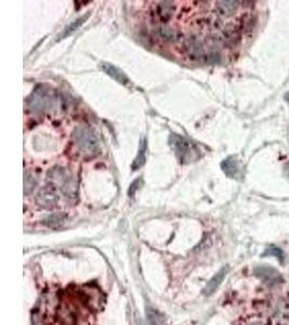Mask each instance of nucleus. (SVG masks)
I'll return each mask as SVG.
<instances>
[{
	"mask_svg": "<svg viewBox=\"0 0 289 325\" xmlns=\"http://www.w3.org/2000/svg\"><path fill=\"white\" fill-rule=\"evenodd\" d=\"M254 273L256 277L261 279L264 283L269 285H278L283 282V278L280 272L272 267L258 266L255 268Z\"/></svg>",
	"mask_w": 289,
	"mask_h": 325,
	"instance_id": "4",
	"label": "nucleus"
},
{
	"mask_svg": "<svg viewBox=\"0 0 289 325\" xmlns=\"http://www.w3.org/2000/svg\"><path fill=\"white\" fill-rule=\"evenodd\" d=\"M101 66H102V70L105 72L108 76L115 79L116 82L124 85L129 83V78L127 77V75L121 70H119L118 67H116L115 65L109 63H102Z\"/></svg>",
	"mask_w": 289,
	"mask_h": 325,
	"instance_id": "8",
	"label": "nucleus"
},
{
	"mask_svg": "<svg viewBox=\"0 0 289 325\" xmlns=\"http://www.w3.org/2000/svg\"><path fill=\"white\" fill-rule=\"evenodd\" d=\"M74 141L86 156H95L100 151V143L94 131L88 128H77L74 131Z\"/></svg>",
	"mask_w": 289,
	"mask_h": 325,
	"instance_id": "1",
	"label": "nucleus"
},
{
	"mask_svg": "<svg viewBox=\"0 0 289 325\" xmlns=\"http://www.w3.org/2000/svg\"><path fill=\"white\" fill-rule=\"evenodd\" d=\"M286 174H287V177L289 178V164H288V166L286 167Z\"/></svg>",
	"mask_w": 289,
	"mask_h": 325,
	"instance_id": "23",
	"label": "nucleus"
},
{
	"mask_svg": "<svg viewBox=\"0 0 289 325\" xmlns=\"http://www.w3.org/2000/svg\"><path fill=\"white\" fill-rule=\"evenodd\" d=\"M158 33L166 40L177 41L180 39V33L178 32V30L174 29L172 27H169V26H166V25L161 26L158 28Z\"/></svg>",
	"mask_w": 289,
	"mask_h": 325,
	"instance_id": "14",
	"label": "nucleus"
},
{
	"mask_svg": "<svg viewBox=\"0 0 289 325\" xmlns=\"http://www.w3.org/2000/svg\"><path fill=\"white\" fill-rule=\"evenodd\" d=\"M175 12V4L171 1H162L155 4L153 13L156 19L163 23L168 22Z\"/></svg>",
	"mask_w": 289,
	"mask_h": 325,
	"instance_id": "7",
	"label": "nucleus"
},
{
	"mask_svg": "<svg viewBox=\"0 0 289 325\" xmlns=\"http://www.w3.org/2000/svg\"><path fill=\"white\" fill-rule=\"evenodd\" d=\"M285 98H286V101L289 103V93H288V94L285 96Z\"/></svg>",
	"mask_w": 289,
	"mask_h": 325,
	"instance_id": "24",
	"label": "nucleus"
},
{
	"mask_svg": "<svg viewBox=\"0 0 289 325\" xmlns=\"http://www.w3.org/2000/svg\"><path fill=\"white\" fill-rule=\"evenodd\" d=\"M208 60L210 63H217L220 61V56L218 53H211L210 56L208 57Z\"/></svg>",
	"mask_w": 289,
	"mask_h": 325,
	"instance_id": "22",
	"label": "nucleus"
},
{
	"mask_svg": "<svg viewBox=\"0 0 289 325\" xmlns=\"http://www.w3.org/2000/svg\"><path fill=\"white\" fill-rule=\"evenodd\" d=\"M250 325H261V324H259V323H255V324H250Z\"/></svg>",
	"mask_w": 289,
	"mask_h": 325,
	"instance_id": "25",
	"label": "nucleus"
},
{
	"mask_svg": "<svg viewBox=\"0 0 289 325\" xmlns=\"http://www.w3.org/2000/svg\"><path fill=\"white\" fill-rule=\"evenodd\" d=\"M65 222V216L63 214H53L44 220V223L49 228H59Z\"/></svg>",
	"mask_w": 289,
	"mask_h": 325,
	"instance_id": "15",
	"label": "nucleus"
},
{
	"mask_svg": "<svg viewBox=\"0 0 289 325\" xmlns=\"http://www.w3.org/2000/svg\"><path fill=\"white\" fill-rule=\"evenodd\" d=\"M169 143L171 148L176 151V154L180 158V161H188L192 153V144L186 138H183L179 134L172 133L169 138Z\"/></svg>",
	"mask_w": 289,
	"mask_h": 325,
	"instance_id": "3",
	"label": "nucleus"
},
{
	"mask_svg": "<svg viewBox=\"0 0 289 325\" xmlns=\"http://www.w3.org/2000/svg\"><path fill=\"white\" fill-rule=\"evenodd\" d=\"M184 49H186L189 57L193 60H198L204 56V48L201 42L195 36H190L184 40Z\"/></svg>",
	"mask_w": 289,
	"mask_h": 325,
	"instance_id": "6",
	"label": "nucleus"
},
{
	"mask_svg": "<svg viewBox=\"0 0 289 325\" xmlns=\"http://www.w3.org/2000/svg\"><path fill=\"white\" fill-rule=\"evenodd\" d=\"M36 185L37 181L34 176L30 175L29 173H25V175H24V193H25V195L32 193Z\"/></svg>",
	"mask_w": 289,
	"mask_h": 325,
	"instance_id": "17",
	"label": "nucleus"
},
{
	"mask_svg": "<svg viewBox=\"0 0 289 325\" xmlns=\"http://www.w3.org/2000/svg\"><path fill=\"white\" fill-rule=\"evenodd\" d=\"M263 256H275L276 258L280 259L281 261H283V259H284V253H283L282 249L275 247V246L269 247L266 251H264Z\"/></svg>",
	"mask_w": 289,
	"mask_h": 325,
	"instance_id": "19",
	"label": "nucleus"
},
{
	"mask_svg": "<svg viewBox=\"0 0 289 325\" xmlns=\"http://www.w3.org/2000/svg\"><path fill=\"white\" fill-rule=\"evenodd\" d=\"M221 168H222L223 173L230 178L237 177L239 173V165L237 159L233 156L225 158L224 161L221 163Z\"/></svg>",
	"mask_w": 289,
	"mask_h": 325,
	"instance_id": "9",
	"label": "nucleus"
},
{
	"mask_svg": "<svg viewBox=\"0 0 289 325\" xmlns=\"http://www.w3.org/2000/svg\"><path fill=\"white\" fill-rule=\"evenodd\" d=\"M88 19V15H84L82 17H79V19H77L76 21H74L73 23H71L69 26H67L63 32L62 34H60L59 37L57 38V40H61V39H63L65 37H67V36H70L71 34H73L74 32H75L76 29H78L79 27H81L83 24L85 23V21Z\"/></svg>",
	"mask_w": 289,
	"mask_h": 325,
	"instance_id": "12",
	"label": "nucleus"
},
{
	"mask_svg": "<svg viewBox=\"0 0 289 325\" xmlns=\"http://www.w3.org/2000/svg\"><path fill=\"white\" fill-rule=\"evenodd\" d=\"M146 315H147V319H149V322L151 325H163V323H164L163 318H162L163 316L159 315L157 311L149 308V309H146Z\"/></svg>",
	"mask_w": 289,
	"mask_h": 325,
	"instance_id": "18",
	"label": "nucleus"
},
{
	"mask_svg": "<svg viewBox=\"0 0 289 325\" xmlns=\"http://www.w3.org/2000/svg\"><path fill=\"white\" fill-rule=\"evenodd\" d=\"M141 183H142V179H141V178H138V179L134 180L131 185H130V188H129V191H128V194L129 196H133L134 194H136L137 192V190L139 189L140 185Z\"/></svg>",
	"mask_w": 289,
	"mask_h": 325,
	"instance_id": "21",
	"label": "nucleus"
},
{
	"mask_svg": "<svg viewBox=\"0 0 289 325\" xmlns=\"http://www.w3.org/2000/svg\"><path fill=\"white\" fill-rule=\"evenodd\" d=\"M55 102H57V96L54 91L42 86L34 91L28 100L29 108L35 112H44L52 108Z\"/></svg>",
	"mask_w": 289,
	"mask_h": 325,
	"instance_id": "2",
	"label": "nucleus"
},
{
	"mask_svg": "<svg viewBox=\"0 0 289 325\" xmlns=\"http://www.w3.org/2000/svg\"><path fill=\"white\" fill-rule=\"evenodd\" d=\"M226 272H227V269L223 268L222 270H220V271L216 275H214V277L210 280V282H209L208 285L205 288L206 295H210V294H212L214 291L217 290V288L220 286V284L222 283V281L224 280Z\"/></svg>",
	"mask_w": 289,
	"mask_h": 325,
	"instance_id": "10",
	"label": "nucleus"
},
{
	"mask_svg": "<svg viewBox=\"0 0 289 325\" xmlns=\"http://www.w3.org/2000/svg\"><path fill=\"white\" fill-rule=\"evenodd\" d=\"M146 149H147V145H146V140L143 139L141 141V144H140V150H139V154L137 156V158L134 159V162L132 164V169L136 170L138 168H140L141 166H143L145 161H146Z\"/></svg>",
	"mask_w": 289,
	"mask_h": 325,
	"instance_id": "13",
	"label": "nucleus"
},
{
	"mask_svg": "<svg viewBox=\"0 0 289 325\" xmlns=\"http://www.w3.org/2000/svg\"><path fill=\"white\" fill-rule=\"evenodd\" d=\"M62 192L63 194L69 199H74L76 198L77 195V183L75 180H67L63 187H62Z\"/></svg>",
	"mask_w": 289,
	"mask_h": 325,
	"instance_id": "16",
	"label": "nucleus"
},
{
	"mask_svg": "<svg viewBox=\"0 0 289 325\" xmlns=\"http://www.w3.org/2000/svg\"><path fill=\"white\" fill-rule=\"evenodd\" d=\"M238 8L237 1H218L217 10L220 15L222 16H231L234 14Z\"/></svg>",
	"mask_w": 289,
	"mask_h": 325,
	"instance_id": "11",
	"label": "nucleus"
},
{
	"mask_svg": "<svg viewBox=\"0 0 289 325\" xmlns=\"http://www.w3.org/2000/svg\"><path fill=\"white\" fill-rule=\"evenodd\" d=\"M59 196L55 192V189L51 186H47L42 188L39 193L36 196V202L40 207L44 208H52L58 204Z\"/></svg>",
	"mask_w": 289,
	"mask_h": 325,
	"instance_id": "5",
	"label": "nucleus"
},
{
	"mask_svg": "<svg viewBox=\"0 0 289 325\" xmlns=\"http://www.w3.org/2000/svg\"><path fill=\"white\" fill-rule=\"evenodd\" d=\"M224 36L226 40H235V38H237V30L236 27L234 25H229L225 29H224Z\"/></svg>",
	"mask_w": 289,
	"mask_h": 325,
	"instance_id": "20",
	"label": "nucleus"
}]
</instances>
